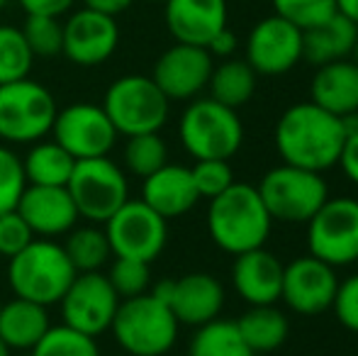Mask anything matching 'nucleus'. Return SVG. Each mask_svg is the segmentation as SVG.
Wrapping results in <instances>:
<instances>
[{
	"label": "nucleus",
	"mask_w": 358,
	"mask_h": 356,
	"mask_svg": "<svg viewBox=\"0 0 358 356\" xmlns=\"http://www.w3.org/2000/svg\"><path fill=\"white\" fill-rule=\"evenodd\" d=\"M312 103L336 118L358 113V66L351 59L324 64L312 78Z\"/></svg>",
	"instance_id": "obj_23"
},
{
	"label": "nucleus",
	"mask_w": 358,
	"mask_h": 356,
	"mask_svg": "<svg viewBox=\"0 0 358 356\" xmlns=\"http://www.w3.org/2000/svg\"><path fill=\"white\" fill-rule=\"evenodd\" d=\"M52 134L54 142L62 144L76 162L108 157L120 137L103 105L95 103H71L62 108L52 124Z\"/></svg>",
	"instance_id": "obj_13"
},
{
	"label": "nucleus",
	"mask_w": 358,
	"mask_h": 356,
	"mask_svg": "<svg viewBox=\"0 0 358 356\" xmlns=\"http://www.w3.org/2000/svg\"><path fill=\"white\" fill-rule=\"evenodd\" d=\"M0 308H3V300H0Z\"/></svg>",
	"instance_id": "obj_49"
},
{
	"label": "nucleus",
	"mask_w": 358,
	"mask_h": 356,
	"mask_svg": "<svg viewBox=\"0 0 358 356\" xmlns=\"http://www.w3.org/2000/svg\"><path fill=\"white\" fill-rule=\"evenodd\" d=\"M356 37V24L341 13H336L327 22L302 32V44H305L302 59H307L315 66H324V64L339 62V59H349Z\"/></svg>",
	"instance_id": "obj_25"
},
{
	"label": "nucleus",
	"mask_w": 358,
	"mask_h": 356,
	"mask_svg": "<svg viewBox=\"0 0 358 356\" xmlns=\"http://www.w3.org/2000/svg\"><path fill=\"white\" fill-rule=\"evenodd\" d=\"M273 229V218L266 210L256 185L231 183L224 193L215 195L208 208L210 239L222 252L239 257L251 249L266 247Z\"/></svg>",
	"instance_id": "obj_2"
},
{
	"label": "nucleus",
	"mask_w": 358,
	"mask_h": 356,
	"mask_svg": "<svg viewBox=\"0 0 358 356\" xmlns=\"http://www.w3.org/2000/svg\"><path fill=\"white\" fill-rule=\"evenodd\" d=\"M178 320L151 293L124 298L110 325L117 347L129 356H164L178 342Z\"/></svg>",
	"instance_id": "obj_4"
},
{
	"label": "nucleus",
	"mask_w": 358,
	"mask_h": 356,
	"mask_svg": "<svg viewBox=\"0 0 358 356\" xmlns=\"http://www.w3.org/2000/svg\"><path fill=\"white\" fill-rule=\"evenodd\" d=\"M78 215L88 222H108L129 200V183L110 157L80 159L66 183Z\"/></svg>",
	"instance_id": "obj_9"
},
{
	"label": "nucleus",
	"mask_w": 358,
	"mask_h": 356,
	"mask_svg": "<svg viewBox=\"0 0 358 356\" xmlns=\"http://www.w3.org/2000/svg\"><path fill=\"white\" fill-rule=\"evenodd\" d=\"M336 13L349 17L358 27V0H336Z\"/></svg>",
	"instance_id": "obj_45"
},
{
	"label": "nucleus",
	"mask_w": 358,
	"mask_h": 356,
	"mask_svg": "<svg viewBox=\"0 0 358 356\" xmlns=\"http://www.w3.org/2000/svg\"><path fill=\"white\" fill-rule=\"evenodd\" d=\"M15 210L42 239L69 234L80 220L66 185H27Z\"/></svg>",
	"instance_id": "obj_18"
},
{
	"label": "nucleus",
	"mask_w": 358,
	"mask_h": 356,
	"mask_svg": "<svg viewBox=\"0 0 358 356\" xmlns=\"http://www.w3.org/2000/svg\"><path fill=\"white\" fill-rule=\"evenodd\" d=\"M178 139L195 162H229L244 142V124L234 108H227L215 98H193L178 120Z\"/></svg>",
	"instance_id": "obj_5"
},
{
	"label": "nucleus",
	"mask_w": 358,
	"mask_h": 356,
	"mask_svg": "<svg viewBox=\"0 0 358 356\" xmlns=\"http://www.w3.org/2000/svg\"><path fill=\"white\" fill-rule=\"evenodd\" d=\"M27 15H47V17H62L71 10L76 0H17Z\"/></svg>",
	"instance_id": "obj_42"
},
{
	"label": "nucleus",
	"mask_w": 358,
	"mask_h": 356,
	"mask_svg": "<svg viewBox=\"0 0 358 356\" xmlns=\"http://www.w3.org/2000/svg\"><path fill=\"white\" fill-rule=\"evenodd\" d=\"M32 64L34 54L22 29L13 27V24H0V86L27 78Z\"/></svg>",
	"instance_id": "obj_31"
},
{
	"label": "nucleus",
	"mask_w": 358,
	"mask_h": 356,
	"mask_svg": "<svg viewBox=\"0 0 358 356\" xmlns=\"http://www.w3.org/2000/svg\"><path fill=\"white\" fill-rule=\"evenodd\" d=\"M103 110L108 113L117 134L132 137V134L159 132L169 122L171 100L151 76L129 73L110 83L103 98Z\"/></svg>",
	"instance_id": "obj_6"
},
{
	"label": "nucleus",
	"mask_w": 358,
	"mask_h": 356,
	"mask_svg": "<svg viewBox=\"0 0 358 356\" xmlns=\"http://www.w3.org/2000/svg\"><path fill=\"white\" fill-rule=\"evenodd\" d=\"M132 3L134 0H83V8L110 15V17H117V15H122Z\"/></svg>",
	"instance_id": "obj_44"
},
{
	"label": "nucleus",
	"mask_w": 358,
	"mask_h": 356,
	"mask_svg": "<svg viewBox=\"0 0 358 356\" xmlns=\"http://www.w3.org/2000/svg\"><path fill=\"white\" fill-rule=\"evenodd\" d=\"M64 252L71 259L73 269L78 273H90V271H103L105 264L113 257L108 234L105 229L95 227V225H85V227H73L69 232L66 242H64Z\"/></svg>",
	"instance_id": "obj_30"
},
{
	"label": "nucleus",
	"mask_w": 358,
	"mask_h": 356,
	"mask_svg": "<svg viewBox=\"0 0 358 356\" xmlns=\"http://www.w3.org/2000/svg\"><path fill=\"white\" fill-rule=\"evenodd\" d=\"M166 27L176 42L208 47L210 39L227 27V0H164Z\"/></svg>",
	"instance_id": "obj_20"
},
{
	"label": "nucleus",
	"mask_w": 358,
	"mask_h": 356,
	"mask_svg": "<svg viewBox=\"0 0 358 356\" xmlns=\"http://www.w3.org/2000/svg\"><path fill=\"white\" fill-rule=\"evenodd\" d=\"M273 10L278 17L305 32L334 17L336 0H273Z\"/></svg>",
	"instance_id": "obj_35"
},
{
	"label": "nucleus",
	"mask_w": 358,
	"mask_h": 356,
	"mask_svg": "<svg viewBox=\"0 0 358 356\" xmlns=\"http://www.w3.org/2000/svg\"><path fill=\"white\" fill-rule=\"evenodd\" d=\"M27 188L22 159L8 147H0V213L15 210Z\"/></svg>",
	"instance_id": "obj_37"
},
{
	"label": "nucleus",
	"mask_w": 358,
	"mask_h": 356,
	"mask_svg": "<svg viewBox=\"0 0 358 356\" xmlns=\"http://www.w3.org/2000/svg\"><path fill=\"white\" fill-rule=\"evenodd\" d=\"M198 188L200 198H210L224 193L231 183H234V171H231L227 159H200L195 162V166L190 169Z\"/></svg>",
	"instance_id": "obj_38"
},
{
	"label": "nucleus",
	"mask_w": 358,
	"mask_h": 356,
	"mask_svg": "<svg viewBox=\"0 0 358 356\" xmlns=\"http://www.w3.org/2000/svg\"><path fill=\"white\" fill-rule=\"evenodd\" d=\"M149 3H159V0H149Z\"/></svg>",
	"instance_id": "obj_48"
},
{
	"label": "nucleus",
	"mask_w": 358,
	"mask_h": 356,
	"mask_svg": "<svg viewBox=\"0 0 358 356\" xmlns=\"http://www.w3.org/2000/svg\"><path fill=\"white\" fill-rule=\"evenodd\" d=\"M76 159L54 139H39L22 159L27 185H66Z\"/></svg>",
	"instance_id": "obj_27"
},
{
	"label": "nucleus",
	"mask_w": 358,
	"mask_h": 356,
	"mask_svg": "<svg viewBox=\"0 0 358 356\" xmlns=\"http://www.w3.org/2000/svg\"><path fill=\"white\" fill-rule=\"evenodd\" d=\"M117 44L120 27L110 15L80 8L64 22L62 54L76 66H100L113 57Z\"/></svg>",
	"instance_id": "obj_17"
},
{
	"label": "nucleus",
	"mask_w": 358,
	"mask_h": 356,
	"mask_svg": "<svg viewBox=\"0 0 358 356\" xmlns=\"http://www.w3.org/2000/svg\"><path fill=\"white\" fill-rule=\"evenodd\" d=\"M188 356H256L254 349L244 342L234 320H213L195 327L190 339Z\"/></svg>",
	"instance_id": "obj_29"
},
{
	"label": "nucleus",
	"mask_w": 358,
	"mask_h": 356,
	"mask_svg": "<svg viewBox=\"0 0 358 356\" xmlns=\"http://www.w3.org/2000/svg\"><path fill=\"white\" fill-rule=\"evenodd\" d=\"M231 285L246 305H275L283 290V262L266 247L236 257Z\"/></svg>",
	"instance_id": "obj_19"
},
{
	"label": "nucleus",
	"mask_w": 358,
	"mask_h": 356,
	"mask_svg": "<svg viewBox=\"0 0 358 356\" xmlns=\"http://www.w3.org/2000/svg\"><path fill=\"white\" fill-rule=\"evenodd\" d=\"M29 356H100V347L95 337L62 322L44 332Z\"/></svg>",
	"instance_id": "obj_32"
},
{
	"label": "nucleus",
	"mask_w": 358,
	"mask_h": 356,
	"mask_svg": "<svg viewBox=\"0 0 358 356\" xmlns=\"http://www.w3.org/2000/svg\"><path fill=\"white\" fill-rule=\"evenodd\" d=\"M210 54H213V59L215 57H220V59H229L231 54L236 52V34L231 32L229 27H224L222 32H217L213 39H210V44L208 47Z\"/></svg>",
	"instance_id": "obj_43"
},
{
	"label": "nucleus",
	"mask_w": 358,
	"mask_h": 356,
	"mask_svg": "<svg viewBox=\"0 0 358 356\" xmlns=\"http://www.w3.org/2000/svg\"><path fill=\"white\" fill-rule=\"evenodd\" d=\"M52 327L44 305L15 295L0 308V339L10 352H32V347Z\"/></svg>",
	"instance_id": "obj_24"
},
{
	"label": "nucleus",
	"mask_w": 358,
	"mask_h": 356,
	"mask_svg": "<svg viewBox=\"0 0 358 356\" xmlns=\"http://www.w3.org/2000/svg\"><path fill=\"white\" fill-rule=\"evenodd\" d=\"M164 164H169V147H166L164 137L159 132L127 137V144H124V166L134 176L146 178L154 171H159Z\"/></svg>",
	"instance_id": "obj_33"
},
{
	"label": "nucleus",
	"mask_w": 358,
	"mask_h": 356,
	"mask_svg": "<svg viewBox=\"0 0 358 356\" xmlns=\"http://www.w3.org/2000/svg\"><path fill=\"white\" fill-rule=\"evenodd\" d=\"M169 308L178 325L200 327L220 318L224 308V288L213 273H203V271L185 273L180 278H173Z\"/></svg>",
	"instance_id": "obj_21"
},
{
	"label": "nucleus",
	"mask_w": 358,
	"mask_h": 356,
	"mask_svg": "<svg viewBox=\"0 0 358 356\" xmlns=\"http://www.w3.org/2000/svg\"><path fill=\"white\" fill-rule=\"evenodd\" d=\"M336 320L351 332H358V273L339 280L334 303H331Z\"/></svg>",
	"instance_id": "obj_40"
},
{
	"label": "nucleus",
	"mask_w": 358,
	"mask_h": 356,
	"mask_svg": "<svg viewBox=\"0 0 358 356\" xmlns=\"http://www.w3.org/2000/svg\"><path fill=\"white\" fill-rule=\"evenodd\" d=\"M310 254L331 269L354 266L358 262V198H327L307 222Z\"/></svg>",
	"instance_id": "obj_10"
},
{
	"label": "nucleus",
	"mask_w": 358,
	"mask_h": 356,
	"mask_svg": "<svg viewBox=\"0 0 358 356\" xmlns=\"http://www.w3.org/2000/svg\"><path fill=\"white\" fill-rule=\"evenodd\" d=\"M351 62L358 66V37H356V42H354V49H351Z\"/></svg>",
	"instance_id": "obj_46"
},
{
	"label": "nucleus",
	"mask_w": 358,
	"mask_h": 356,
	"mask_svg": "<svg viewBox=\"0 0 358 356\" xmlns=\"http://www.w3.org/2000/svg\"><path fill=\"white\" fill-rule=\"evenodd\" d=\"M256 76L259 73L249 66V62L241 59H224L220 66L213 69L210 76V98L227 108H241L246 105L256 93Z\"/></svg>",
	"instance_id": "obj_28"
},
{
	"label": "nucleus",
	"mask_w": 358,
	"mask_h": 356,
	"mask_svg": "<svg viewBox=\"0 0 358 356\" xmlns=\"http://www.w3.org/2000/svg\"><path fill=\"white\" fill-rule=\"evenodd\" d=\"M32 239H34L32 229H29V225L24 222L17 210L0 213V257L13 259L15 254L22 252Z\"/></svg>",
	"instance_id": "obj_39"
},
{
	"label": "nucleus",
	"mask_w": 358,
	"mask_h": 356,
	"mask_svg": "<svg viewBox=\"0 0 358 356\" xmlns=\"http://www.w3.org/2000/svg\"><path fill=\"white\" fill-rule=\"evenodd\" d=\"M120 303L122 298L115 293L108 273L103 271L76 273L64 298L59 300L64 325L80 329L90 337H100L103 332H108Z\"/></svg>",
	"instance_id": "obj_12"
},
{
	"label": "nucleus",
	"mask_w": 358,
	"mask_h": 356,
	"mask_svg": "<svg viewBox=\"0 0 358 356\" xmlns=\"http://www.w3.org/2000/svg\"><path fill=\"white\" fill-rule=\"evenodd\" d=\"M10 354H13V352H10V347L3 342V339H0V356H10Z\"/></svg>",
	"instance_id": "obj_47"
},
{
	"label": "nucleus",
	"mask_w": 358,
	"mask_h": 356,
	"mask_svg": "<svg viewBox=\"0 0 358 356\" xmlns=\"http://www.w3.org/2000/svg\"><path fill=\"white\" fill-rule=\"evenodd\" d=\"M302 29L271 15L254 24L246 39V62L261 76H283L302 59Z\"/></svg>",
	"instance_id": "obj_14"
},
{
	"label": "nucleus",
	"mask_w": 358,
	"mask_h": 356,
	"mask_svg": "<svg viewBox=\"0 0 358 356\" xmlns=\"http://www.w3.org/2000/svg\"><path fill=\"white\" fill-rule=\"evenodd\" d=\"M234 322L254 354L275 352L278 347H283L290 332L287 318L275 305H249V310Z\"/></svg>",
	"instance_id": "obj_26"
},
{
	"label": "nucleus",
	"mask_w": 358,
	"mask_h": 356,
	"mask_svg": "<svg viewBox=\"0 0 358 356\" xmlns=\"http://www.w3.org/2000/svg\"><path fill=\"white\" fill-rule=\"evenodd\" d=\"M336 288H339L336 269L312 254L292 259L287 266H283L280 300H285L287 308L297 315H320L331 310Z\"/></svg>",
	"instance_id": "obj_16"
},
{
	"label": "nucleus",
	"mask_w": 358,
	"mask_h": 356,
	"mask_svg": "<svg viewBox=\"0 0 358 356\" xmlns=\"http://www.w3.org/2000/svg\"><path fill=\"white\" fill-rule=\"evenodd\" d=\"M52 90L32 78L0 86V139L8 144H34L52 134L57 120Z\"/></svg>",
	"instance_id": "obj_8"
},
{
	"label": "nucleus",
	"mask_w": 358,
	"mask_h": 356,
	"mask_svg": "<svg viewBox=\"0 0 358 356\" xmlns=\"http://www.w3.org/2000/svg\"><path fill=\"white\" fill-rule=\"evenodd\" d=\"M22 34L32 49L34 59H52L59 57L64 49V24L59 17H47V15H27V22L22 27Z\"/></svg>",
	"instance_id": "obj_34"
},
{
	"label": "nucleus",
	"mask_w": 358,
	"mask_h": 356,
	"mask_svg": "<svg viewBox=\"0 0 358 356\" xmlns=\"http://www.w3.org/2000/svg\"><path fill=\"white\" fill-rule=\"evenodd\" d=\"M108 280L113 283L115 293L120 298H137L142 293H149L151 288V269L149 264L137 262V259L115 257L113 266L108 271Z\"/></svg>",
	"instance_id": "obj_36"
},
{
	"label": "nucleus",
	"mask_w": 358,
	"mask_h": 356,
	"mask_svg": "<svg viewBox=\"0 0 358 356\" xmlns=\"http://www.w3.org/2000/svg\"><path fill=\"white\" fill-rule=\"evenodd\" d=\"M336 166L344 171V176L349 178L351 183L358 185V132L346 134V142H344V147H341Z\"/></svg>",
	"instance_id": "obj_41"
},
{
	"label": "nucleus",
	"mask_w": 358,
	"mask_h": 356,
	"mask_svg": "<svg viewBox=\"0 0 358 356\" xmlns=\"http://www.w3.org/2000/svg\"><path fill=\"white\" fill-rule=\"evenodd\" d=\"M113 257L137 259L151 264L169 242V220L151 210L142 198H129L113 218L105 222Z\"/></svg>",
	"instance_id": "obj_11"
},
{
	"label": "nucleus",
	"mask_w": 358,
	"mask_h": 356,
	"mask_svg": "<svg viewBox=\"0 0 358 356\" xmlns=\"http://www.w3.org/2000/svg\"><path fill=\"white\" fill-rule=\"evenodd\" d=\"M256 190L273 222L285 225H307L329 198V185L322 173L290 164L271 169Z\"/></svg>",
	"instance_id": "obj_7"
},
{
	"label": "nucleus",
	"mask_w": 358,
	"mask_h": 356,
	"mask_svg": "<svg viewBox=\"0 0 358 356\" xmlns=\"http://www.w3.org/2000/svg\"><path fill=\"white\" fill-rule=\"evenodd\" d=\"M142 200L161 218H180L198 205L200 193L195 188L193 173L180 164H164L159 171L144 178Z\"/></svg>",
	"instance_id": "obj_22"
},
{
	"label": "nucleus",
	"mask_w": 358,
	"mask_h": 356,
	"mask_svg": "<svg viewBox=\"0 0 358 356\" xmlns=\"http://www.w3.org/2000/svg\"><path fill=\"white\" fill-rule=\"evenodd\" d=\"M215 59L205 47L176 42L154 64L151 78L169 100H193L208 88Z\"/></svg>",
	"instance_id": "obj_15"
},
{
	"label": "nucleus",
	"mask_w": 358,
	"mask_h": 356,
	"mask_svg": "<svg viewBox=\"0 0 358 356\" xmlns=\"http://www.w3.org/2000/svg\"><path fill=\"white\" fill-rule=\"evenodd\" d=\"M78 271L54 239L34 237L20 254L8 262V280L17 298L32 300L44 308L64 298Z\"/></svg>",
	"instance_id": "obj_3"
},
{
	"label": "nucleus",
	"mask_w": 358,
	"mask_h": 356,
	"mask_svg": "<svg viewBox=\"0 0 358 356\" xmlns=\"http://www.w3.org/2000/svg\"><path fill=\"white\" fill-rule=\"evenodd\" d=\"M283 164L324 173L336 166L346 142L344 120L310 103H295L280 115L273 132Z\"/></svg>",
	"instance_id": "obj_1"
}]
</instances>
